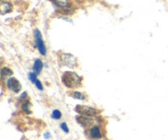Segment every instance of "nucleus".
<instances>
[{"instance_id": "f257e3e1", "label": "nucleus", "mask_w": 168, "mask_h": 140, "mask_svg": "<svg viewBox=\"0 0 168 140\" xmlns=\"http://www.w3.org/2000/svg\"><path fill=\"white\" fill-rule=\"evenodd\" d=\"M62 80L64 85L70 89L79 88L82 84V78L75 72H65L62 77Z\"/></svg>"}, {"instance_id": "f03ea898", "label": "nucleus", "mask_w": 168, "mask_h": 140, "mask_svg": "<svg viewBox=\"0 0 168 140\" xmlns=\"http://www.w3.org/2000/svg\"><path fill=\"white\" fill-rule=\"evenodd\" d=\"M75 111L77 113H79L81 116H89V117H94L98 114V110L94 107L88 106H82V105H78L75 107Z\"/></svg>"}, {"instance_id": "7ed1b4c3", "label": "nucleus", "mask_w": 168, "mask_h": 140, "mask_svg": "<svg viewBox=\"0 0 168 140\" xmlns=\"http://www.w3.org/2000/svg\"><path fill=\"white\" fill-rule=\"evenodd\" d=\"M60 62L62 63V65L67 66L70 68H74L77 66V59L73 55L70 53H63L60 57Z\"/></svg>"}, {"instance_id": "20e7f679", "label": "nucleus", "mask_w": 168, "mask_h": 140, "mask_svg": "<svg viewBox=\"0 0 168 140\" xmlns=\"http://www.w3.org/2000/svg\"><path fill=\"white\" fill-rule=\"evenodd\" d=\"M35 40H36V44H37L39 52H40L41 55L44 56V55L46 54L47 50L46 48H45V45H44V41H43V39H42L41 33L39 30H35Z\"/></svg>"}, {"instance_id": "39448f33", "label": "nucleus", "mask_w": 168, "mask_h": 140, "mask_svg": "<svg viewBox=\"0 0 168 140\" xmlns=\"http://www.w3.org/2000/svg\"><path fill=\"white\" fill-rule=\"evenodd\" d=\"M7 85H8L9 89H11L12 91H13L16 94L19 93L21 89V85L20 82L16 78H10V79H8V82H7Z\"/></svg>"}, {"instance_id": "423d86ee", "label": "nucleus", "mask_w": 168, "mask_h": 140, "mask_svg": "<svg viewBox=\"0 0 168 140\" xmlns=\"http://www.w3.org/2000/svg\"><path fill=\"white\" fill-rule=\"evenodd\" d=\"M90 136L93 139H101L102 137H103V135H102V131L100 127L98 126H92L90 129Z\"/></svg>"}, {"instance_id": "0eeeda50", "label": "nucleus", "mask_w": 168, "mask_h": 140, "mask_svg": "<svg viewBox=\"0 0 168 140\" xmlns=\"http://www.w3.org/2000/svg\"><path fill=\"white\" fill-rule=\"evenodd\" d=\"M76 120L79 124H81V126L84 127H88V126H91L92 124L94 122L92 117H89V116H80L76 117Z\"/></svg>"}, {"instance_id": "6e6552de", "label": "nucleus", "mask_w": 168, "mask_h": 140, "mask_svg": "<svg viewBox=\"0 0 168 140\" xmlns=\"http://www.w3.org/2000/svg\"><path fill=\"white\" fill-rule=\"evenodd\" d=\"M11 11H12L11 3H8V2H2V3H1V14H6V13H8Z\"/></svg>"}, {"instance_id": "1a4fd4ad", "label": "nucleus", "mask_w": 168, "mask_h": 140, "mask_svg": "<svg viewBox=\"0 0 168 140\" xmlns=\"http://www.w3.org/2000/svg\"><path fill=\"white\" fill-rule=\"evenodd\" d=\"M33 69H34V71L37 75L40 73L42 69H43V62H42V61L40 59H37L35 61V63H34V66H33Z\"/></svg>"}, {"instance_id": "9d476101", "label": "nucleus", "mask_w": 168, "mask_h": 140, "mask_svg": "<svg viewBox=\"0 0 168 140\" xmlns=\"http://www.w3.org/2000/svg\"><path fill=\"white\" fill-rule=\"evenodd\" d=\"M30 107H31V103H30L29 101H26L21 104V109L24 112L27 113V114H30L31 113V110H30Z\"/></svg>"}, {"instance_id": "9b49d317", "label": "nucleus", "mask_w": 168, "mask_h": 140, "mask_svg": "<svg viewBox=\"0 0 168 140\" xmlns=\"http://www.w3.org/2000/svg\"><path fill=\"white\" fill-rule=\"evenodd\" d=\"M13 74L12 72L8 68V67H3L1 71V75H2V78L3 77H7V76H10Z\"/></svg>"}, {"instance_id": "f8f14e48", "label": "nucleus", "mask_w": 168, "mask_h": 140, "mask_svg": "<svg viewBox=\"0 0 168 140\" xmlns=\"http://www.w3.org/2000/svg\"><path fill=\"white\" fill-rule=\"evenodd\" d=\"M72 96L76 99H79V100H84L85 99V95H84L82 93H80V92H74L72 94Z\"/></svg>"}, {"instance_id": "ddd939ff", "label": "nucleus", "mask_w": 168, "mask_h": 140, "mask_svg": "<svg viewBox=\"0 0 168 140\" xmlns=\"http://www.w3.org/2000/svg\"><path fill=\"white\" fill-rule=\"evenodd\" d=\"M52 118L54 120H59L62 117V112L59 110H54L52 113Z\"/></svg>"}, {"instance_id": "4468645a", "label": "nucleus", "mask_w": 168, "mask_h": 140, "mask_svg": "<svg viewBox=\"0 0 168 140\" xmlns=\"http://www.w3.org/2000/svg\"><path fill=\"white\" fill-rule=\"evenodd\" d=\"M29 78L32 83L35 84V81L37 80V74H36L35 72H31V73H30L29 74Z\"/></svg>"}, {"instance_id": "2eb2a0df", "label": "nucleus", "mask_w": 168, "mask_h": 140, "mask_svg": "<svg viewBox=\"0 0 168 140\" xmlns=\"http://www.w3.org/2000/svg\"><path fill=\"white\" fill-rule=\"evenodd\" d=\"M60 127H61V129L63 130L65 133H69V129H68V127H67V123H65V122H63V123H62L61 125H60Z\"/></svg>"}, {"instance_id": "dca6fc26", "label": "nucleus", "mask_w": 168, "mask_h": 140, "mask_svg": "<svg viewBox=\"0 0 168 140\" xmlns=\"http://www.w3.org/2000/svg\"><path fill=\"white\" fill-rule=\"evenodd\" d=\"M35 84L36 85V87H37L38 89H40V90H44V88H43V85H42V84H41V82L39 80H37L36 81H35Z\"/></svg>"}, {"instance_id": "f3484780", "label": "nucleus", "mask_w": 168, "mask_h": 140, "mask_svg": "<svg viewBox=\"0 0 168 140\" xmlns=\"http://www.w3.org/2000/svg\"><path fill=\"white\" fill-rule=\"evenodd\" d=\"M26 96H27V94H26V92H24L23 94H22L21 95L20 98H21V99H25V97H26Z\"/></svg>"}, {"instance_id": "a211bd4d", "label": "nucleus", "mask_w": 168, "mask_h": 140, "mask_svg": "<svg viewBox=\"0 0 168 140\" xmlns=\"http://www.w3.org/2000/svg\"><path fill=\"white\" fill-rule=\"evenodd\" d=\"M44 137H45V138H50V134H49V133H48V132H47L46 134L44 135Z\"/></svg>"}, {"instance_id": "6ab92c4d", "label": "nucleus", "mask_w": 168, "mask_h": 140, "mask_svg": "<svg viewBox=\"0 0 168 140\" xmlns=\"http://www.w3.org/2000/svg\"><path fill=\"white\" fill-rule=\"evenodd\" d=\"M103 140H106V139H103Z\"/></svg>"}]
</instances>
